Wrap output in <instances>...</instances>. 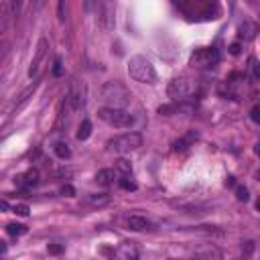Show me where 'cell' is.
<instances>
[{
	"label": "cell",
	"instance_id": "cell-20",
	"mask_svg": "<svg viewBox=\"0 0 260 260\" xmlns=\"http://www.w3.org/2000/svg\"><path fill=\"white\" fill-rule=\"evenodd\" d=\"M120 187L126 189V191H136V189H139V185H136V183L132 179H128V177H122L120 179Z\"/></svg>",
	"mask_w": 260,
	"mask_h": 260
},
{
	"label": "cell",
	"instance_id": "cell-5",
	"mask_svg": "<svg viewBox=\"0 0 260 260\" xmlns=\"http://www.w3.org/2000/svg\"><path fill=\"white\" fill-rule=\"evenodd\" d=\"M189 63L193 67H213L220 63V51L216 47H203L191 53Z\"/></svg>",
	"mask_w": 260,
	"mask_h": 260
},
{
	"label": "cell",
	"instance_id": "cell-28",
	"mask_svg": "<svg viewBox=\"0 0 260 260\" xmlns=\"http://www.w3.org/2000/svg\"><path fill=\"white\" fill-rule=\"evenodd\" d=\"M53 73H55V75H61V73H63V69H61V59H59V57L55 59V65H53Z\"/></svg>",
	"mask_w": 260,
	"mask_h": 260
},
{
	"label": "cell",
	"instance_id": "cell-15",
	"mask_svg": "<svg viewBox=\"0 0 260 260\" xmlns=\"http://www.w3.org/2000/svg\"><path fill=\"white\" fill-rule=\"evenodd\" d=\"M254 35H256V25H252L248 21L244 25H240V39L250 41V39H254Z\"/></svg>",
	"mask_w": 260,
	"mask_h": 260
},
{
	"label": "cell",
	"instance_id": "cell-24",
	"mask_svg": "<svg viewBox=\"0 0 260 260\" xmlns=\"http://www.w3.org/2000/svg\"><path fill=\"white\" fill-rule=\"evenodd\" d=\"M250 118H252V122L260 124V104H254V106H252V110H250Z\"/></svg>",
	"mask_w": 260,
	"mask_h": 260
},
{
	"label": "cell",
	"instance_id": "cell-19",
	"mask_svg": "<svg viewBox=\"0 0 260 260\" xmlns=\"http://www.w3.org/2000/svg\"><path fill=\"white\" fill-rule=\"evenodd\" d=\"M35 89H37V82H35L33 86H29V87H27V89L23 91V94L19 96V102H17V110L21 108V106H23V104H25V102H27V100H29L30 96H33V94H35Z\"/></svg>",
	"mask_w": 260,
	"mask_h": 260
},
{
	"label": "cell",
	"instance_id": "cell-21",
	"mask_svg": "<svg viewBox=\"0 0 260 260\" xmlns=\"http://www.w3.org/2000/svg\"><path fill=\"white\" fill-rule=\"evenodd\" d=\"M236 200H238V202H248V200H250L248 189L244 187V185H238V187H236Z\"/></svg>",
	"mask_w": 260,
	"mask_h": 260
},
{
	"label": "cell",
	"instance_id": "cell-14",
	"mask_svg": "<svg viewBox=\"0 0 260 260\" xmlns=\"http://www.w3.org/2000/svg\"><path fill=\"white\" fill-rule=\"evenodd\" d=\"M114 169H116L122 177H128V175L132 173V165H130V161H126V159H116V161H114Z\"/></svg>",
	"mask_w": 260,
	"mask_h": 260
},
{
	"label": "cell",
	"instance_id": "cell-32",
	"mask_svg": "<svg viewBox=\"0 0 260 260\" xmlns=\"http://www.w3.org/2000/svg\"><path fill=\"white\" fill-rule=\"evenodd\" d=\"M254 152H256V155L260 157V143H256V146H254Z\"/></svg>",
	"mask_w": 260,
	"mask_h": 260
},
{
	"label": "cell",
	"instance_id": "cell-31",
	"mask_svg": "<svg viewBox=\"0 0 260 260\" xmlns=\"http://www.w3.org/2000/svg\"><path fill=\"white\" fill-rule=\"evenodd\" d=\"M226 183H228V185H230V187H232V185H234V183H236V181H234V177H228V181H226Z\"/></svg>",
	"mask_w": 260,
	"mask_h": 260
},
{
	"label": "cell",
	"instance_id": "cell-2",
	"mask_svg": "<svg viewBox=\"0 0 260 260\" xmlns=\"http://www.w3.org/2000/svg\"><path fill=\"white\" fill-rule=\"evenodd\" d=\"M128 75L139 84H157V69L144 55H132L128 61Z\"/></svg>",
	"mask_w": 260,
	"mask_h": 260
},
{
	"label": "cell",
	"instance_id": "cell-27",
	"mask_svg": "<svg viewBox=\"0 0 260 260\" xmlns=\"http://www.w3.org/2000/svg\"><path fill=\"white\" fill-rule=\"evenodd\" d=\"M252 250H254V242H244V248H242L244 258H248L252 254Z\"/></svg>",
	"mask_w": 260,
	"mask_h": 260
},
{
	"label": "cell",
	"instance_id": "cell-30",
	"mask_svg": "<svg viewBox=\"0 0 260 260\" xmlns=\"http://www.w3.org/2000/svg\"><path fill=\"white\" fill-rule=\"evenodd\" d=\"M63 2H59V21H63Z\"/></svg>",
	"mask_w": 260,
	"mask_h": 260
},
{
	"label": "cell",
	"instance_id": "cell-7",
	"mask_svg": "<svg viewBox=\"0 0 260 260\" xmlns=\"http://www.w3.org/2000/svg\"><path fill=\"white\" fill-rule=\"evenodd\" d=\"M47 49H49L47 39H39L37 49H35V57H33V61H30V67H29V75H30V78H33V75H37V71L41 67V61L45 59V53H47Z\"/></svg>",
	"mask_w": 260,
	"mask_h": 260
},
{
	"label": "cell",
	"instance_id": "cell-18",
	"mask_svg": "<svg viewBox=\"0 0 260 260\" xmlns=\"http://www.w3.org/2000/svg\"><path fill=\"white\" fill-rule=\"evenodd\" d=\"M27 232H29V228H27L25 224L12 222V224L6 226V234H10V236H23V234H27Z\"/></svg>",
	"mask_w": 260,
	"mask_h": 260
},
{
	"label": "cell",
	"instance_id": "cell-13",
	"mask_svg": "<svg viewBox=\"0 0 260 260\" xmlns=\"http://www.w3.org/2000/svg\"><path fill=\"white\" fill-rule=\"evenodd\" d=\"M120 256L124 260H139V250H136V246L132 242H124L120 248Z\"/></svg>",
	"mask_w": 260,
	"mask_h": 260
},
{
	"label": "cell",
	"instance_id": "cell-3",
	"mask_svg": "<svg viewBox=\"0 0 260 260\" xmlns=\"http://www.w3.org/2000/svg\"><path fill=\"white\" fill-rule=\"evenodd\" d=\"M106 146H108L110 152L126 155V152L136 150L139 146H143V136L139 132H126V134H120V136H114V139H110Z\"/></svg>",
	"mask_w": 260,
	"mask_h": 260
},
{
	"label": "cell",
	"instance_id": "cell-23",
	"mask_svg": "<svg viewBox=\"0 0 260 260\" xmlns=\"http://www.w3.org/2000/svg\"><path fill=\"white\" fill-rule=\"evenodd\" d=\"M250 71H252V78H254L256 82H260V63H258L254 57L250 59Z\"/></svg>",
	"mask_w": 260,
	"mask_h": 260
},
{
	"label": "cell",
	"instance_id": "cell-33",
	"mask_svg": "<svg viewBox=\"0 0 260 260\" xmlns=\"http://www.w3.org/2000/svg\"><path fill=\"white\" fill-rule=\"evenodd\" d=\"M254 177H256V181H258V183H260V169H258V171H256V173H254Z\"/></svg>",
	"mask_w": 260,
	"mask_h": 260
},
{
	"label": "cell",
	"instance_id": "cell-25",
	"mask_svg": "<svg viewBox=\"0 0 260 260\" xmlns=\"http://www.w3.org/2000/svg\"><path fill=\"white\" fill-rule=\"evenodd\" d=\"M61 195H63V197H75V189H73V185L65 183V185L61 187Z\"/></svg>",
	"mask_w": 260,
	"mask_h": 260
},
{
	"label": "cell",
	"instance_id": "cell-6",
	"mask_svg": "<svg viewBox=\"0 0 260 260\" xmlns=\"http://www.w3.org/2000/svg\"><path fill=\"white\" fill-rule=\"evenodd\" d=\"M191 91H193V86H191V80H187V78H173L169 82V87H167V94H169V98L173 102L185 100Z\"/></svg>",
	"mask_w": 260,
	"mask_h": 260
},
{
	"label": "cell",
	"instance_id": "cell-26",
	"mask_svg": "<svg viewBox=\"0 0 260 260\" xmlns=\"http://www.w3.org/2000/svg\"><path fill=\"white\" fill-rule=\"evenodd\" d=\"M49 254H61V252H65V246L63 244H49Z\"/></svg>",
	"mask_w": 260,
	"mask_h": 260
},
{
	"label": "cell",
	"instance_id": "cell-17",
	"mask_svg": "<svg viewBox=\"0 0 260 260\" xmlns=\"http://www.w3.org/2000/svg\"><path fill=\"white\" fill-rule=\"evenodd\" d=\"M89 134H91V122L89 120H82V124L78 128V141H87L89 139Z\"/></svg>",
	"mask_w": 260,
	"mask_h": 260
},
{
	"label": "cell",
	"instance_id": "cell-29",
	"mask_svg": "<svg viewBox=\"0 0 260 260\" xmlns=\"http://www.w3.org/2000/svg\"><path fill=\"white\" fill-rule=\"evenodd\" d=\"M230 53L232 55H240V43H232L230 45Z\"/></svg>",
	"mask_w": 260,
	"mask_h": 260
},
{
	"label": "cell",
	"instance_id": "cell-8",
	"mask_svg": "<svg viewBox=\"0 0 260 260\" xmlns=\"http://www.w3.org/2000/svg\"><path fill=\"white\" fill-rule=\"evenodd\" d=\"M14 183H17V185H23V187H35V185H39V171L29 169L25 175H19L14 179Z\"/></svg>",
	"mask_w": 260,
	"mask_h": 260
},
{
	"label": "cell",
	"instance_id": "cell-22",
	"mask_svg": "<svg viewBox=\"0 0 260 260\" xmlns=\"http://www.w3.org/2000/svg\"><path fill=\"white\" fill-rule=\"evenodd\" d=\"M12 211L17 213V216H21V218H27L29 213H30V209H29V205H27V203H19V205H14V207H12Z\"/></svg>",
	"mask_w": 260,
	"mask_h": 260
},
{
	"label": "cell",
	"instance_id": "cell-12",
	"mask_svg": "<svg viewBox=\"0 0 260 260\" xmlns=\"http://www.w3.org/2000/svg\"><path fill=\"white\" fill-rule=\"evenodd\" d=\"M114 179H116V171H112V169H102V171L96 173V181L100 183V185H104V187L112 185Z\"/></svg>",
	"mask_w": 260,
	"mask_h": 260
},
{
	"label": "cell",
	"instance_id": "cell-4",
	"mask_svg": "<svg viewBox=\"0 0 260 260\" xmlns=\"http://www.w3.org/2000/svg\"><path fill=\"white\" fill-rule=\"evenodd\" d=\"M98 118L104 120L106 124L114 126V128H128L134 122L132 114H128L126 110H116V108H100Z\"/></svg>",
	"mask_w": 260,
	"mask_h": 260
},
{
	"label": "cell",
	"instance_id": "cell-1",
	"mask_svg": "<svg viewBox=\"0 0 260 260\" xmlns=\"http://www.w3.org/2000/svg\"><path fill=\"white\" fill-rule=\"evenodd\" d=\"M100 100L106 104V108H116V110H124L126 106L130 104L132 100V94L130 89L118 82V80H112V82H106L100 89Z\"/></svg>",
	"mask_w": 260,
	"mask_h": 260
},
{
	"label": "cell",
	"instance_id": "cell-11",
	"mask_svg": "<svg viewBox=\"0 0 260 260\" xmlns=\"http://www.w3.org/2000/svg\"><path fill=\"white\" fill-rule=\"evenodd\" d=\"M102 17H100V23H102V29L104 30H110L114 29V8L110 4H104L102 6Z\"/></svg>",
	"mask_w": 260,
	"mask_h": 260
},
{
	"label": "cell",
	"instance_id": "cell-34",
	"mask_svg": "<svg viewBox=\"0 0 260 260\" xmlns=\"http://www.w3.org/2000/svg\"><path fill=\"white\" fill-rule=\"evenodd\" d=\"M256 209L260 211V197H258V200H256Z\"/></svg>",
	"mask_w": 260,
	"mask_h": 260
},
{
	"label": "cell",
	"instance_id": "cell-10",
	"mask_svg": "<svg viewBox=\"0 0 260 260\" xmlns=\"http://www.w3.org/2000/svg\"><path fill=\"white\" fill-rule=\"evenodd\" d=\"M128 230L132 232H144V230H152V224L143 218V216H130L128 218Z\"/></svg>",
	"mask_w": 260,
	"mask_h": 260
},
{
	"label": "cell",
	"instance_id": "cell-9",
	"mask_svg": "<svg viewBox=\"0 0 260 260\" xmlns=\"http://www.w3.org/2000/svg\"><path fill=\"white\" fill-rule=\"evenodd\" d=\"M197 136H200V134H197L195 130H189L187 134H183V136H181L179 141H175V144H173V150H175V152L187 150L189 146H193V143L197 141Z\"/></svg>",
	"mask_w": 260,
	"mask_h": 260
},
{
	"label": "cell",
	"instance_id": "cell-16",
	"mask_svg": "<svg viewBox=\"0 0 260 260\" xmlns=\"http://www.w3.org/2000/svg\"><path fill=\"white\" fill-rule=\"evenodd\" d=\"M53 150H55V155H57L61 161H67V159L71 157V148H69L67 143H57V144L53 146Z\"/></svg>",
	"mask_w": 260,
	"mask_h": 260
}]
</instances>
